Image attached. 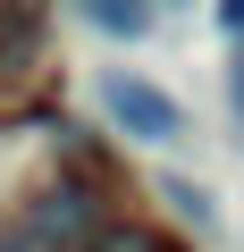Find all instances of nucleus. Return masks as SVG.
<instances>
[{"label":"nucleus","mask_w":244,"mask_h":252,"mask_svg":"<svg viewBox=\"0 0 244 252\" xmlns=\"http://www.w3.org/2000/svg\"><path fill=\"white\" fill-rule=\"evenodd\" d=\"M101 109H109L118 135H135V143H152V152L185 135V109H177L152 76H127V67H109V76H101Z\"/></svg>","instance_id":"nucleus-1"},{"label":"nucleus","mask_w":244,"mask_h":252,"mask_svg":"<svg viewBox=\"0 0 244 252\" xmlns=\"http://www.w3.org/2000/svg\"><path fill=\"white\" fill-rule=\"evenodd\" d=\"M101 34H143L152 26V9H135V0H93V9H84Z\"/></svg>","instance_id":"nucleus-2"},{"label":"nucleus","mask_w":244,"mask_h":252,"mask_svg":"<svg viewBox=\"0 0 244 252\" xmlns=\"http://www.w3.org/2000/svg\"><path fill=\"white\" fill-rule=\"evenodd\" d=\"M169 202H177V210H185V219H194V227H202V219H210V202H202V193H194V185H169Z\"/></svg>","instance_id":"nucleus-3"},{"label":"nucleus","mask_w":244,"mask_h":252,"mask_svg":"<svg viewBox=\"0 0 244 252\" xmlns=\"http://www.w3.org/2000/svg\"><path fill=\"white\" fill-rule=\"evenodd\" d=\"M219 26H227V34H244V0H227V9H219Z\"/></svg>","instance_id":"nucleus-4"},{"label":"nucleus","mask_w":244,"mask_h":252,"mask_svg":"<svg viewBox=\"0 0 244 252\" xmlns=\"http://www.w3.org/2000/svg\"><path fill=\"white\" fill-rule=\"evenodd\" d=\"M236 109H244V59H236Z\"/></svg>","instance_id":"nucleus-5"}]
</instances>
